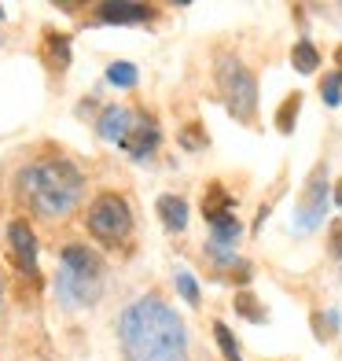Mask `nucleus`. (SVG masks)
Masks as SVG:
<instances>
[{"label":"nucleus","mask_w":342,"mask_h":361,"mask_svg":"<svg viewBox=\"0 0 342 361\" xmlns=\"http://www.w3.org/2000/svg\"><path fill=\"white\" fill-rule=\"evenodd\" d=\"M118 339L129 361H188L184 321L158 295H144L122 310Z\"/></svg>","instance_id":"f257e3e1"},{"label":"nucleus","mask_w":342,"mask_h":361,"mask_svg":"<svg viewBox=\"0 0 342 361\" xmlns=\"http://www.w3.org/2000/svg\"><path fill=\"white\" fill-rule=\"evenodd\" d=\"M23 203H30L41 218H63L77 207L81 192H85V177L70 159H34L26 162L15 177Z\"/></svg>","instance_id":"f03ea898"},{"label":"nucleus","mask_w":342,"mask_h":361,"mask_svg":"<svg viewBox=\"0 0 342 361\" xmlns=\"http://www.w3.org/2000/svg\"><path fill=\"white\" fill-rule=\"evenodd\" d=\"M59 302L67 306H92L103 295V262L96 251L67 243L59 251V276H56Z\"/></svg>","instance_id":"7ed1b4c3"},{"label":"nucleus","mask_w":342,"mask_h":361,"mask_svg":"<svg viewBox=\"0 0 342 361\" xmlns=\"http://www.w3.org/2000/svg\"><path fill=\"white\" fill-rule=\"evenodd\" d=\"M214 78H217V89H221V100H224L228 114L236 122L251 126L258 114V81H254L251 67L239 56H217Z\"/></svg>","instance_id":"20e7f679"},{"label":"nucleus","mask_w":342,"mask_h":361,"mask_svg":"<svg viewBox=\"0 0 342 361\" xmlns=\"http://www.w3.org/2000/svg\"><path fill=\"white\" fill-rule=\"evenodd\" d=\"M89 233L103 243V247H118L133 233V210H129L125 195L118 192H100L89 207Z\"/></svg>","instance_id":"39448f33"},{"label":"nucleus","mask_w":342,"mask_h":361,"mask_svg":"<svg viewBox=\"0 0 342 361\" xmlns=\"http://www.w3.org/2000/svg\"><path fill=\"white\" fill-rule=\"evenodd\" d=\"M328 192H331L328 188V170L317 166L309 173L305 188H302V200H298V210H295V221H298L302 233H309V228H317L324 221V210H328V200H331Z\"/></svg>","instance_id":"423d86ee"},{"label":"nucleus","mask_w":342,"mask_h":361,"mask_svg":"<svg viewBox=\"0 0 342 361\" xmlns=\"http://www.w3.org/2000/svg\"><path fill=\"white\" fill-rule=\"evenodd\" d=\"M162 140V129H158V118L148 111H137V118H133V129H129V137H125V152L133 155V159H148L155 147Z\"/></svg>","instance_id":"0eeeda50"},{"label":"nucleus","mask_w":342,"mask_h":361,"mask_svg":"<svg viewBox=\"0 0 342 361\" xmlns=\"http://www.w3.org/2000/svg\"><path fill=\"white\" fill-rule=\"evenodd\" d=\"M8 247H11V258L19 262V269H26V273L37 269V236L30 228V221L15 218L8 225Z\"/></svg>","instance_id":"6e6552de"},{"label":"nucleus","mask_w":342,"mask_h":361,"mask_svg":"<svg viewBox=\"0 0 342 361\" xmlns=\"http://www.w3.org/2000/svg\"><path fill=\"white\" fill-rule=\"evenodd\" d=\"M148 19H155V8H148V4L110 0V4L96 8V23H103V26H129V23H148Z\"/></svg>","instance_id":"1a4fd4ad"},{"label":"nucleus","mask_w":342,"mask_h":361,"mask_svg":"<svg viewBox=\"0 0 342 361\" xmlns=\"http://www.w3.org/2000/svg\"><path fill=\"white\" fill-rule=\"evenodd\" d=\"M133 118H137V111H129L122 104H110V107H103L100 122H96V133L110 144H125L129 129H133Z\"/></svg>","instance_id":"9d476101"},{"label":"nucleus","mask_w":342,"mask_h":361,"mask_svg":"<svg viewBox=\"0 0 342 361\" xmlns=\"http://www.w3.org/2000/svg\"><path fill=\"white\" fill-rule=\"evenodd\" d=\"M155 210H158V218L170 233H181V228L188 225V203L181 200V195H158Z\"/></svg>","instance_id":"9b49d317"},{"label":"nucleus","mask_w":342,"mask_h":361,"mask_svg":"<svg viewBox=\"0 0 342 361\" xmlns=\"http://www.w3.org/2000/svg\"><path fill=\"white\" fill-rule=\"evenodd\" d=\"M44 59L52 71H67L70 67V34H56L48 30L44 34Z\"/></svg>","instance_id":"f8f14e48"},{"label":"nucleus","mask_w":342,"mask_h":361,"mask_svg":"<svg viewBox=\"0 0 342 361\" xmlns=\"http://www.w3.org/2000/svg\"><path fill=\"white\" fill-rule=\"evenodd\" d=\"M203 214H206V221H214L221 214H232V192H224L221 180L206 185V192H203Z\"/></svg>","instance_id":"ddd939ff"},{"label":"nucleus","mask_w":342,"mask_h":361,"mask_svg":"<svg viewBox=\"0 0 342 361\" xmlns=\"http://www.w3.org/2000/svg\"><path fill=\"white\" fill-rule=\"evenodd\" d=\"M206 225H210V243H217V247H232V243L239 240V233H243L236 214H221V218L206 221Z\"/></svg>","instance_id":"4468645a"},{"label":"nucleus","mask_w":342,"mask_h":361,"mask_svg":"<svg viewBox=\"0 0 342 361\" xmlns=\"http://www.w3.org/2000/svg\"><path fill=\"white\" fill-rule=\"evenodd\" d=\"M291 67H295L298 74H313L320 67V52L313 41H298L295 48H291Z\"/></svg>","instance_id":"2eb2a0df"},{"label":"nucleus","mask_w":342,"mask_h":361,"mask_svg":"<svg viewBox=\"0 0 342 361\" xmlns=\"http://www.w3.org/2000/svg\"><path fill=\"white\" fill-rule=\"evenodd\" d=\"M298 111H302V92H291L280 104V111H276V129H280V133H295Z\"/></svg>","instance_id":"dca6fc26"},{"label":"nucleus","mask_w":342,"mask_h":361,"mask_svg":"<svg viewBox=\"0 0 342 361\" xmlns=\"http://www.w3.org/2000/svg\"><path fill=\"white\" fill-rule=\"evenodd\" d=\"M107 81H110V85H118V89H133L137 85V67H133V63H110V67H107Z\"/></svg>","instance_id":"f3484780"},{"label":"nucleus","mask_w":342,"mask_h":361,"mask_svg":"<svg viewBox=\"0 0 342 361\" xmlns=\"http://www.w3.org/2000/svg\"><path fill=\"white\" fill-rule=\"evenodd\" d=\"M236 314L247 317V321H254V324L265 321V310H262V302H258L251 291H239V295H236Z\"/></svg>","instance_id":"a211bd4d"},{"label":"nucleus","mask_w":342,"mask_h":361,"mask_svg":"<svg viewBox=\"0 0 342 361\" xmlns=\"http://www.w3.org/2000/svg\"><path fill=\"white\" fill-rule=\"evenodd\" d=\"M214 339H217V347H221L224 361H243V354H239V347H236V336L228 332V324L214 321Z\"/></svg>","instance_id":"6ab92c4d"},{"label":"nucleus","mask_w":342,"mask_h":361,"mask_svg":"<svg viewBox=\"0 0 342 361\" xmlns=\"http://www.w3.org/2000/svg\"><path fill=\"white\" fill-rule=\"evenodd\" d=\"M177 140H181V147H188V152H203V147H206V133H203L199 122H188Z\"/></svg>","instance_id":"aec40b11"},{"label":"nucleus","mask_w":342,"mask_h":361,"mask_svg":"<svg viewBox=\"0 0 342 361\" xmlns=\"http://www.w3.org/2000/svg\"><path fill=\"white\" fill-rule=\"evenodd\" d=\"M320 96H324V104H328V107H338L342 104V78H338V71L320 81Z\"/></svg>","instance_id":"412c9836"},{"label":"nucleus","mask_w":342,"mask_h":361,"mask_svg":"<svg viewBox=\"0 0 342 361\" xmlns=\"http://www.w3.org/2000/svg\"><path fill=\"white\" fill-rule=\"evenodd\" d=\"M173 281H177V291H181L191 306H199V284H195V276H191L188 269H177Z\"/></svg>","instance_id":"4be33fe9"},{"label":"nucleus","mask_w":342,"mask_h":361,"mask_svg":"<svg viewBox=\"0 0 342 361\" xmlns=\"http://www.w3.org/2000/svg\"><path fill=\"white\" fill-rule=\"evenodd\" d=\"M328 251H331V258L342 262V218H335L328 228Z\"/></svg>","instance_id":"5701e85b"},{"label":"nucleus","mask_w":342,"mask_h":361,"mask_svg":"<svg viewBox=\"0 0 342 361\" xmlns=\"http://www.w3.org/2000/svg\"><path fill=\"white\" fill-rule=\"evenodd\" d=\"M335 203H342V177H338V185H335Z\"/></svg>","instance_id":"b1692460"},{"label":"nucleus","mask_w":342,"mask_h":361,"mask_svg":"<svg viewBox=\"0 0 342 361\" xmlns=\"http://www.w3.org/2000/svg\"><path fill=\"white\" fill-rule=\"evenodd\" d=\"M335 63H338V78H342V48H338V52H335Z\"/></svg>","instance_id":"393cba45"},{"label":"nucleus","mask_w":342,"mask_h":361,"mask_svg":"<svg viewBox=\"0 0 342 361\" xmlns=\"http://www.w3.org/2000/svg\"><path fill=\"white\" fill-rule=\"evenodd\" d=\"M0 19H4V8H0Z\"/></svg>","instance_id":"a878e982"},{"label":"nucleus","mask_w":342,"mask_h":361,"mask_svg":"<svg viewBox=\"0 0 342 361\" xmlns=\"http://www.w3.org/2000/svg\"><path fill=\"white\" fill-rule=\"evenodd\" d=\"M0 295H4V288H0Z\"/></svg>","instance_id":"bb28decb"}]
</instances>
